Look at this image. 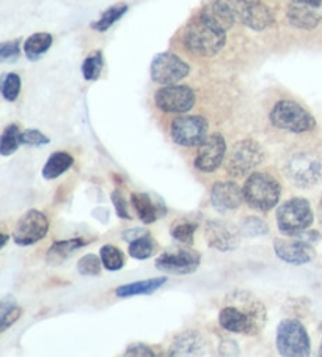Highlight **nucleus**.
I'll return each mask as SVG.
<instances>
[{"instance_id":"1","label":"nucleus","mask_w":322,"mask_h":357,"mask_svg":"<svg viewBox=\"0 0 322 357\" xmlns=\"http://www.w3.org/2000/svg\"><path fill=\"white\" fill-rule=\"evenodd\" d=\"M234 303L222 307L219 312V324L222 329L231 334L256 335L266 326V307L261 301L252 294L239 291L234 293Z\"/></svg>"},{"instance_id":"2","label":"nucleus","mask_w":322,"mask_h":357,"mask_svg":"<svg viewBox=\"0 0 322 357\" xmlns=\"http://www.w3.org/2000/svg\"><path fill=\"white\" fill-rule=\"evenodd\" d=\"M227 43V32L210 26L201 16H195L184 29L183 45L198 57H214Z\"/></svg>"},{"instance_id":"3","label":"nucleus","mask_w":322,"mask_h":357,"mask_svg":"<svg viewBox=\"0 0 322 357\" xmlns=\"http://www.w3.org/2000/svg\"><path fill=\"white\" fill-rule=\"evenodd\" d=\"M244 202L249 208L268 213L277 206L282 197V184L268 172H253L243 186Z\"/></svg>"},{"instance_id":"4","label":"nucleus","mask_w":322,"mask_h":357,"mask_svg":"<svg viewBox=\"0 0 322 357\" xmlns=\"http://www.w3.org/2000/svg\"><path fill=\"white\" fill-rule=\"evenodd\" d=\"M269 120L274 128L293 134L309 132L318 125L312 112L293 100H280L275 102L269 114Z\"/></svg>"},{"instance_id":"5","label":"nucleus","mask_w":322,"mask_h":357,"mask_svg":"<svg viewBox=\"0 0 322 357\" xmlns=\"http://www.w3.org/2000/svg\"><path fill=\"white\" fill-rule=\"evenodd\" d=\"M277 227L284 236H297L308 230L314 220L312 205L303 197H293L277 208Z\"/></svg>"},{"instance_id":"6","label":"nucleus","mask_w":322,"mask_h":357,"mask_svg":"<svg viewBox=\"0 0 322 357\" xmlns=\"http://www.w3.org/2000/svg\"><path fill=\"white\" fill-rule=\"evenodd\" d=\"M275 344L278 354L283 357H307L312 354V342L305 326L294 318H286L278 324Z\"/></svg>"},{"instance_id":"7","label":"nucleus","mask_w":322,"mask_h":357,"mask_svg":"<svg viewBox=\"0 0 322 357\" xmlns=\"http://www.w3.org/2000/svg\"><path fill=\"white\" fill-rule=\"evenodd\" d=\"M283 172L296 188H312L322 181V159L314 153H294L284 162Z\"/></svg>"},{"instance_id":"8","label":"nucleus","mask_w":322,"mask_h":357,"mask_svg":"<svg viewBox=\"0 0 322 357\" xmlns=\"http://www.w3.org/2000/svg\"><path fill=\"white\" fill-rule=\"evenodd\" d=\"M264 161V151L256 140L244 139L233 145L227 158V174L231 178L252 175Z\"/></svg>"},{"instance_id":"9","label":"nucleus","mask_w":322,"mask_h":357,"mask_svg":"<svg viewBox=\"0 0 322 357\" xmlns=\"http://www.w3.org/2000/svg\"><path fill=\"white\" fill-rule=\"evenodd\" d=\"M209 123L201 115H183L171 121L170 135L176 145L194 149L200 146L208 137Z\"/></svg>"},{"instance_id":"10","label":"nucleus","mask_w":322,"mask_h":357,"mask_svg":"<svg viewBox=\"0 0 322 357\" xmlns=\"http://www.w3.org/2000/svg\"><path fill=\"white\" fill-rule=\"evenodd\" d=\"M189 63L173 52H160L153 59L150 66L151 79L160 85H173L189 76Z\"/></svg>"},{"instance_id":"11","label":"nucleus","mask_w":322,"mask_h":357,"mask_svg":"<svg viewBox=\"0 0 322 357\" xmlns=\"http://www.w3.org/2000/svg\"><path fill=\"white\" fill-rule=\"evenodd\" d=\"M197 95L189 85H164L154 95V102L165 114H185L195 106Z\"/></svg>"},{"instance_id":"12","label":"nucleus","mask_w":322,"mask_h":357,"mask_svg":"<svg viewBox=\"0 0 322 357\" xmlns=\"http://www.w3.org/2000/svg\"><path fill=\"white\" fill-rule=\"evenodd\" d=\"M49 231V219L40 209H29L17 220L13 231V241L17 245L27 248L45 239Z\"/></svg>"},{"instance_id":"13","label":"nucleus","mask_w":322,"mask_h":357,"mask_svg":"<svg viewBox=\"0 0 322 357\" xmlns=\"http://www.w3.org/2000/svg\"><path fill=\"white\" fill-rule=\"evenodd\" d=\"M227 156V140L220 132L209 134L206 140L198 146L194 165L198 172L213 174L225 161Z\"/></svg>"},{"instance_id":"14","label":"nucleus","mask_w":322,"mask_h":357,"mask_svg":"<svg viewBox=\"0 0 322 357\" xmlns=\"http://www.w3.org/2000/svg\"><path fill=\"white\" fill-rule=\"evenodd\" d=\"M201 263V255L194 249L165 252L156 260V268L164 274L189 275L194 274Z\"/></svg>"},{"instance_id":"15","label":"nucleus","mask_w":322,"mask_h":357,"mask_svg":"<svg viewBox=\"0 0 322 357\" xmlns=\"http://www.w3.org/2000/svg\"><path fill=\"white\" fill-rule=\"evenodd\" d=\"M274 252L282 261L293 264V266H303L314 260V245L302 241L297 236H289V239L277 238L274 239Z\"/></svg>"},{"instance_id":"16","label":"nucleus","mask_w":322,"mask_h":357,"mask_svg":"<svg viewBox=\"0 0 322 357\" xmlns=\"http://www.w3.org/2000/svg\"><path fill=\"white\" fill-rule=\"evenodd\" d=\"M240 230L224 222V220H208L204 225V239L209 248L219 252H233L239 248Z\"/></svg>"},{"instance_id":"17","label":"nucleus","mask_w":322,"mask_h":357,"mask_svg":"<svg viewBox=\"0 0 322 357\" xmlns=\"http://www.w3.org/2000/svg\"><path fill=\"white\" fill-rule=\"evenodd\" d=\"M244 190L234 181H217L210 189V205L219 213H230L243 205Z\"/></svg>"},{"instance_id":"18","label":"nucleus","mask_w":322,"mask_h":357,"mask_svg":"<svg viewBox=\"0 0 322 357\" xmlns=\"http://www.w3.org/2000/svg\"><path fill=\"white\" fill-rule=\"evenodd\" d=\"M209 348L208 340L204 338L200 332L197 331H189L184 332V334L178 335L175 342L171 343L169 356H204L208 354L206 349Z\"/></svg>"},{"instance_id":"19","label":"nucleus","mask_w":322,"mask_h":357,"mask_svg":"<svg viewBox=\"0 0 322 357\" xmlns=\"http://www.w3.org/2000/svg\"><path fill=\"white\" fill-rule=\"evenodd\" d=\"M198 16H201L204 21L217 27L222 32H228L234 26V22H238L225 0H213V2L204 5Z\"/></svg>"},{"instance_id":"20","label":"nucleus","mask_w":322,"mask_h":357,"mask_svg":"<svg viewBox=\"0 0 322 357\" xmlns=\"http://www.w3.org/2000/svg\"><path fill=\"white\" fill-rule=\"evenodd\" d=\"M286 20L291 26L300 30H313L321 24L322 15L318 8L309 7V5L293 3L286 10Z\"/></svg>"},{"instance_id":"21","label":"nucleus","mask_w":322,"mask_h":357,"mask_svg":"<svg viewBox=\"0 0 322 357\" xmlns=\"http://www.w3.org/2000/svg\"><path fill=\"white\" fill-rule=\"evenodd\" d=\"M131 203L135 213H137L139 219L145 225L154 224L160 216H165V211H162L160 205H158V203L145 192H132Z\"/></svg>"},{"instance_id":"22","label":"nucleus","mask_w":322,"mask_h":357,"mask_svg":"<svg viewBox=\"0 0 322 357\" xmlns=\"http://www.w3.org/2000/svg\"><path fill=\"white\" fill-rule=\"evenodd\" d=\"M86 244H89V241L84 238H71L65 239V241H55L47 250L46 261L49 264L65 263L68 258H71L77 250L85 248Z\"/></svg>"},{"instance_id":"23","label":"nucleus","mask_w":322,"mask_h":357,"mask_svg":"<svg viewBox=\"0 0 322 357\" xmlns=\"http://www.w3.org/2000/svg\"><path fill=\"white\" fill-rule=\"evenodd\" d=\"M167 283V277H154V279L139 280L128 283V285H121L115 290V296L121 299H128L132 296H141V294H153L158 291L160 287H164Z\"/></svg>"},{"instance_id":"24","label":"nucleus","mask_w":322,"mask_h":357,"mask_svg":"<svg viewBox=\"0 0 322 357\" xmlns=\"http://www.w3.org/2000/svg\"><path fill=\"white\" fill-rule=\"evenodd\" d=\"M74 164V158L66 151H55L49 156L47 162L43 167V176L46 180H55L65 174V172L70 170Z\"/></svg>"},{"instance_id":"25","label":"nucleus","mask_w":322,"mask_h":357,"mask_svg":"<svg viewBox=\"0 0 322 357\" xmlns=\"http://www.w3.org/2000/svg\"><path fill=\"white\" fill-rule=\"evenodd\" d=\"M52 43H54L52 35L47 32L30 35L26 40V43H24V52H26V57L32 61L41 59L43 55L49 51V47L52 46Z\"/></svg>"},{"instance_id":"26","label":"nucleus","mask_w":322,"mask_h":357,"mask_svg":"<svg viewBox=\"0 0 322 357\" xmlns=\"http://www.w3.org/2000/svg\"><path fill=\"white\" fill-rule=\"evenodd\" d=\"M128 8L129 7L126 3L112 5V7H109L107 10L104 11L98 21L91 22V29L96 30V32H105V30H109L115 22H118L121 17L126 15Z\"/></svg>"},{"instance_id":"27","label":"nucleus","mask_w":322,"mask_h":357,"mask_svg":"<svg viewBox=\"0 0 322 357\" xmlns=\"http://www.w3.org/2000/svg\"><path fill=\"white\" fill-rule=\"evenodd\" d=\"M21 129L16 123H11L3 129L2 139H0V155L10 156L17 151V149L22 145L21 142Z\"/></svg>"},{"instance_id":"28","label":"nucleus","mask_w":322,"mask_h":357,"mask_svg":"<svg viewBox=\"0 0 322 357\" xmlns=\"http://www.w3.org/2000/svg\"><path fill=\"white\" fill-rule=\"evenodd\" d=\"M99 257H101L104 268L107 271H120L126 264V257L123 252L112 244H105L99 250Z\"/></svg>"},{"instance_id":"29","label":"nucleus","mask_w":322,"mask_h":357,"mask_svg":"<svg viewBox=\"0 0 322 357\" xmlns=\"http://www.w3.org/2000/svg\"><path fill=\"white\" fill-rule=\"evenodd\" d=\"M128 252L135 260H146V258H150L156 252V241L148 233V235L140 236L134 239L132 243H129Z\"/></svg>"},{"instance_id":"30","label":"nucleus","mask_w":322,"mask_h":357,"mask_svg":"<svg viewBox=\"0 0 322 357\" xmlns=\"http://www.w3.org/2000/svg\"><path fill=\"white\" fill-rule=\"evenodd\" d=\"M239 230L243 236H249V238H258V236H264L269 233V225L266 220L258 216H247L239 224Z\"/></svg>"},{"instance_id":"31","label":"nucleus","mask_w":322,"mask_h":357,"mask_svg":"<svg viewBox=\"0 0 322 357\" xmlns=\"http://www.w3.org/2000/svg\"><path fill=\"white\" fill-rule=\"evenodd\" d=\"M21 313V307L15 303V299H3L0 305V332H5L11 324H15L20 319Z\"/></svg>"},{"instance_id":"32","label":"nucleus","mask_w":322,"mask_h":357,"mask_svg":"<svg viewBox=\"0 0 322 357\" xmlns=\"http://www.w3.org/2000/svg\"><path fill=\"white\" fill-rule=\"evenodd\" d=\"M104 68V55L101 51H95L84 60L82 75L85 81H96L101 76Z\"/></svg>"},{"instance_id":"33","label":"nucleus","mask_w":322,"mask_h":357,"mask_svg":"<svg viewBox=\"0 0 322 357\" xmlns=\"http://www.w3.org/2000/svg\"><path fill=\"white\" fill-rule=\"evenodd\" d=\"M197 231V224L194 222H175L170 227V235L175 241L190 245L194 243V236Z\"/></svg>"},{"instance_id":"34","label":"nucleus","mask_w":322,"mask_h":357,"mask_svg":"<svg viewBox=\"0 0 322 357\" xmlns=\"http://www.w3.org/2000/svg\"><path fill=\"white\" fill-rule=\"evenodd\" d=\"M102 260L101 257H98L95 254H89L84 255L80 258L77 263V271L80 275H91V277H98L102 273Z\"/></svg>"},{"instance_id":"35","label":"nucleus","mask_w":322,"mask_h":357,"mask_svg":"<svg viewBox=\"0 0 322 357\" xmlns=\"http://www.w3.org/2000/svg\"><path fill=\"white\" fill-rule=\"evenodd\" d=\"M21 93V77L16 73H8L2 81V96L5 101L13 102Z\"/></svg>"},{"instance_id":"36","label":"nucleus","mask_w":322,"mask_h":357,"mask_svg":"<svg viewBox=\"0 0 322 357\" xmlns=\"http://www.w3.org/2000/svg\"><path fill=\"white\" fill-rule=\"evenodd\" d=\"M21 142L26 146H41L51 144V139L46 134L38 131V129H26L21 134Z\"/></svg>"},{"instance_id":"37","label":"nucleus","mask_w":322,"mask_h":357,"mask_svg":"<svg viewBox=\"0 0 322 357\" xmlns=\"http://www.w3.org/2000/svg\"><path fill=\"white\" fill-rule=\"evenodd\" d=\"M20 40L13 41H5L0 45V59L2 61H16L21 55V47H20Z\"/></svg>"},{"instance_id":"38","label":"nucleus","mask_w":322,"mask_h":357,"mask_svg":"<svg viewBox=\"0 0 322 357\" xmlns=\"http://www.w3.org/2000/svg\"><path fill=\"white\" fill-rule=\"evenodd\" d=\"M110 199H112L114 203V208L116 211V216L120 219H126V220H131V214H129V209H128V203L125 195H123L121 190H114L112 195H110Z\"/></svg>"},{"instance_id":"39","label":"nucleus","mask_w":322,"mask_h":357,"mask_svg":"<svg viewBox=\"0 0 322 357\" xmlns=\"http://www.w3.org/2000/svg\"><path fill=\"white\" fill-rule=\"evenodd\" d=\"M125 356L128 357H139V356H145V357H153L156 356L151 347H148L145 343H131L125 351Z\"/></svg>"},{"instance_id":"40","label":"nucleus","mask_w":322,"mask_h":357,"mask_svg":"<svg viewBox=\"0 0 322 357\" xmlns=\"http://www.w3.org/2000/svg\"><path fill=\"white\" fill-rule=\"evenodd\" d=\"M297 238H300L302 241H305V243H308V244L314 245L316 243H319L321 235H319L318 231H314V230H305V231L299 233V235H297Z\"/></svg>"},{"instance_id":"41","label":"nucleus","mask_w":322,"mask_h":357,"mask_svg":"<svg viewBox=\"0 0 322 357\" xmlns=\"http://www.w3.org/2000/svg\"><path fill=\"white\" fill-rule=\"evenodd\" d=\"M145 235H148V231L145 229H131V230H126L125 233H123V241L132 243L134 239L145 236Z\"/></svg>"},{"instance_id":"42","label":"nucleus","mask_w":322,"mask_h":357,"mask_svg":"<svg viewBox=\"0 0 322 357\" xmlns=\"http://www.w3.org/2000/svg\"><path fill=\"white\" fill-rule=\"evenodd\" d=\"M293 3H302V5H309V7L319 8L322 5V0H291Z\"/></svg>"},{"instance_id":"43","label":"nucleus","mask_w":322,"mask_h":357,"mask_svg":"<svg viewBox=\"0 0 322 357\" xmlns=\"http://www.w3.org/2000/svg\"><path fill=\"white\" fill-rule=\"evenodd\" d=\"M7 241H8V235H5V233H3V235H2V249L5 248V245H7Z\"/></svg>"},{"instance_id":"44","label":"nucleus","mask_w":322,"mask_h":357,"mask_svg":"<svg viewBox=\"0 0 322 357\" xmlns=\"http://www.w3.org/2000/svg\"><path fill=\"white\" fill-rule=\"evenodd\" d=\"M318 213H319V219H321V222H322V199H321V202H319V206H318Z\"/></svg>"},{"instance_id":"45","label":"nucleus","mask_w":322,"mask_h":357,"mask_svg":"<svg viewBox=\"0 0 322 357\" xmlns=\"http://www.w3.org/2000/svg\"><path fill=\"white\" fill-rule=\"evenodd\" d=\"M318 354L322 357V342H321V347H319V353Z\"/></svg>"}]
</instances>
